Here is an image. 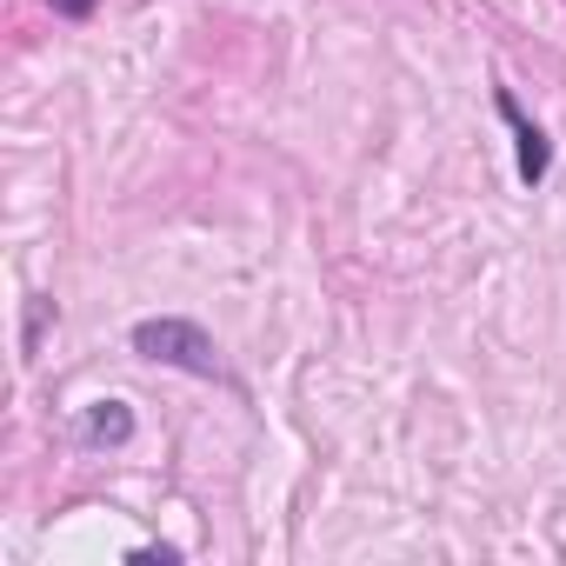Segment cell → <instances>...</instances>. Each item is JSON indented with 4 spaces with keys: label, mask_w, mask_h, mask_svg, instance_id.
<instances>
[{
    "label": "cell",
    "mask_w": 566,
    "mask_h": 566,
    "mask_svg": "<svg viewBox=\"0 0 566 566\" xmlns=\"http://www.w3.org/2000/svg\"><path fill=\"white\" fill-rule=\"evenodd\" d=\"M127 347H134L140 360H154V367H180V374H200V380H227L220 347H213V334H207L200 321H180V314L140 321V327L127 334Z\"/></svg>",
    "instance_id": "1"
},
{
    "label": "cell",
    "mask_w": 566,
    "mask_h": 566,
    "mask_svg": "<svg viewBox=\"0 0 566 566\" xmlns=\"http://www.w3.org/2000/svg\"><path fill=\"white\" fill-rule=\"evenodd\" d=\"M493 107H500V120L513 127V167H520V180L526 187H539L546 174H553V140L520 114V101H513V87H493Z\"/></svg>",
    "instance_id": "2"
},
{
    "label": "cell",
    "mask_w": 566,
    "mask_h": 566,
    "mask_svg": "<svg viewBox=\"0 0 566 566\" xmlns=\"http://www.w3.org/2000/svg\"><path fill=\"white\" fill-rule=\"evenodd\" d=\"M74 433H81V447H127L134 440V407L127 400H94V407H81Z\"/></svg>",
    "instance_id": "3"
},
{
    "label": "cell",
    "mask_w": 566,
    "mask_h": 566,
    "mask_svg": "<svg viewBox=\"0 0 566 566\" xmlns=\"http://www.w3.org/2000/svg\"><path fill=\"white\" fill-rule=\"evenodd\" d=\"M48 314H54V301H34L28 307V334H21V354L34 360V347H41V327H48Z\"/></svg>",
    "instance_id": "4"
},
{
    "label": "cell",
    "mask_w": 566,
    "mask_h": 566,
    "mask_svg": "<svg viewBox=\"0 0 566 566\" xmlns=\"http://www.w3.org/2000/svg\"><path fill=\"white\" fill-rule=\"evenodd\" d=\"M48 8L67 14V21H87V14H94V0H48Z\"/></svg>",
    "instance_id": "5"
}]
</instances>
